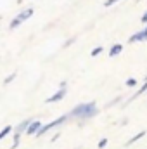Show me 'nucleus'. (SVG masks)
Returning <instances> with one entry per match:
<instances>
[{"mask_svg":"<svg viewBox=\"0 0 147 149\" xmlns=\"http://www.w3.org/2000/svg\"><path fill=\"white\" fill-rule=\"evenodd\" d=\"M97 114V104L95 102H83V104H78L73 111L69 113V116L73 118H80V120H88L92 116Z\"/></svg>","mask_w":147,"mask_h":149,"instance_id":"obj_1","label":"nucleus"},{"mask_svg":"<svg viewBox=\"0 0 147 149\" xmlns=\"http://www.w3.org/2000/svg\"><path fill=\"white\" fill-rule=\"evenodd\" d=\"M33 12H35V10H33L31 7H30V9H24L23 12H19V14H17V16H16V17L10 21V24H9V30H16L17 26H21L24 21H28V19L33 16Z\"/></svg>","mask_w":147,"mask_h":149,"instance_id":"obj_2","label":"nucleus"},{"mask_svg":"<svg viewBox=\"0 0 147 149\" xmlns=\"http://www.w3.org/2000/svg\"><path fill=\"white\" fill-rule=\"evenodd\" d=\"M66 120H68V116H59L57 120H54V121H50V123H47V125H42V127H40V130L35 134V137H42V135H45L49 130H52V128L59 127V125H61V123H64Z\"/></svg>","mask_w":147,"mask_h":149,"instance_id":"obj_3","label":"nucleus"},{"mask_svg":"<svg viewBox=\"0 0 147 149\" xmlns=\"http://www.w3.org/2000/svg\"><path fill=\"white\" fill-rule=\"evenodd\" d=\"M66 92H68V90H66V87H61V88H59V90H57V92H55L54 95H50V97H49V99H47L45 102H47V104H50V102H57V101L64 99Z\"/></svg>","mask_w":147,"mask_h":149,"instance_id":"obj_4","label":"nucleus"},{"mask_svg":"<svg viewBox=\"0 0 147 149\" xmlns=\"http://www.w3.org/2000/svg\"><path fill=\"white\" fill-rule=\"evenodd\" d=\"M40 127H42V121H40V120H31V123L28 125V128H26L24 134H28V135H35L38 130H40Z\"/></svg>","mask_w":147,"mask_h":149,"instance_id":"obj_5","label":"nucleus"},{"mask_svg":"<svg viewBox=\"0 0 147 149\" xmlns=\"http://www.w3.org/2000/svg\"><path fill=\"white\" fill-rule=\"evenodd\" d=\"M144 40H147V26L142 31H137L135 35H132L128 42H130V43H135V42H144Z\"/></svg>","mask_w":147,"mask_h":149,"instance_id":"obj_6","label":"nucleus"},{"mask_svg":"<svg viewBox=\"0 0 147 149\" xmlns=\"http://www.w3.org/2000/svg\"><path fill=\"white\" fill-rule=\"evenodd\" d=\"M121 50H123V45H121V43H114V45L109 49V56L111 57H114V56L121 54Z\"/></svg>","mask_w":147,"mask_h":149,"instance_id":"obj_7","label":"nucleus"},{"mask_svg":"<svg viewBox=\"0 0 147 149\" xmlns=\"http://www.w3.org/2000/svg\"><path fill=\"white\" fill-rule=\"evenodd\" d=\"M10 132H12V125H7V127H3V128L0 130V141H2V139H5L7 135H10Z\"/></svg>","mask_w":147,"mask_h":149,"instance_id":"obj_8","label":"nucleus"},{"mask_svg":"<svg viewBox=\"0 0 147 149\" xmlns=\"http://www.w3.org/2000/svg\"><path fill=\"white\" fill-rule=\"evenodd\" d=\"M144 135H146V132H139L137 135H133V137H132V139H130V141L126 142V146H132L133 142H137V141H140V139H142Z\"/></svg>","mask_w":147,"mask_h":149,"instance_id":"obj_9","label":"nucleus"},{"mask_svg":"<svg viewBox=\"0 0 147 149\" xmlns=\"http://www.w3.org/2000/svg\"><path fill=\"white\" fill-rule=\"evenodd\" d=\"M101 52H102V47H95V49L90 52V56H92V57H95V56H99Z\"/></svg>","mask_w":147,"mask_h":149,"instance_id":"obj_10","label":"nucleus"},{"mask_svg":"<svg viewBox=\"0 0 147 149\" xmlns=\"http://www.w3.org/2000/svg\"><path fill=\"white\" fill-rule=\"evenodd\" d=\"M126 85H128V87H135V85H137V80H135V78H128V80H126Z\"/></svg>","mask_w":147,"mask_h":149,"instance_id":"obj_11","label":"nucleus"},{"mask_svg":"<svg viewBox=\"0 0 147 149\" xmlns=\"http://www.w3.org/2000/svg\"><path fill=\"white\" fill-rule=\"evenodd\" d=\"M14 78H16V73L9 74V76H7V78H5V80H3V83H5V85H7V83H10V81H12V80H14Z\"/></svg>","mask_w":147,"mask_h":149,"instance_id":"obj_12","label":"nucleus"},{"mask_svg":"<svg viewBox=\"0 0 147 149\" xmlns=\"http://www.w3.org/2000/svg\"><path fill=\"white\" fill-rule=\"evenodd\" d=\"M106 146H107V139H102V141H99V146H97V148H99V149H104Z\"/></svg>","mask_w":147,"mask_h":149,"instance_id":"obj_13","label":"nucleus"},{"mask_svg":"<svg viewBox=\"0 0 147 149\" xmlns=\"http://www.w3.org/2000/svg\"><path fill=\"white\" fill-rule=\"evenodd\" d=\"M116 2H118V0H106V2H104V5H106V7H109V5L116 3Z\"/></svg>","mask_w":147,"mask_h":149,"instance_id":"obj_14","label":"nucleus"},{"mask_svg":"<svg viewBox=\"0 0 147 149\" xmlns=\"http://www.w3.org/2000/svg\"><path fill=\"white\" fill-rule=\"evenodd\" d=\"M142 23H146L147 24V10L144 12V16H142Z\"/></svg>","mask_w":147,"mask_h":149,"instance_id":"obj_15","label":"nucleus"}]
</instances>
